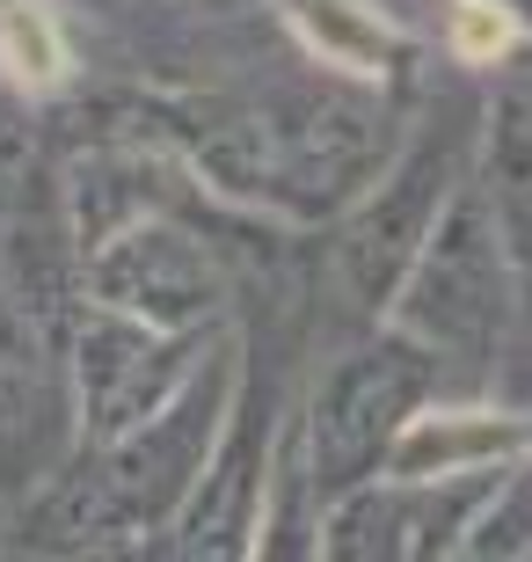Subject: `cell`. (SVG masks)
<instances>
[{
  "label": "cell",
  "mask_w": 532,
  "mask_h": 562,
  "mask_svg": "<svg viewBox=\"0 0 532 562\" xmlns=\"http://www.w3.org/2000/svg\"><path fill=\"white\" fill-rule=\"evenodd\" d=\"M452 30H460V52H467V59H503V52H511V15H503V8L467 0Z\"/></svg>",
  "instance_id": "obj_1"
}]
</instances>
